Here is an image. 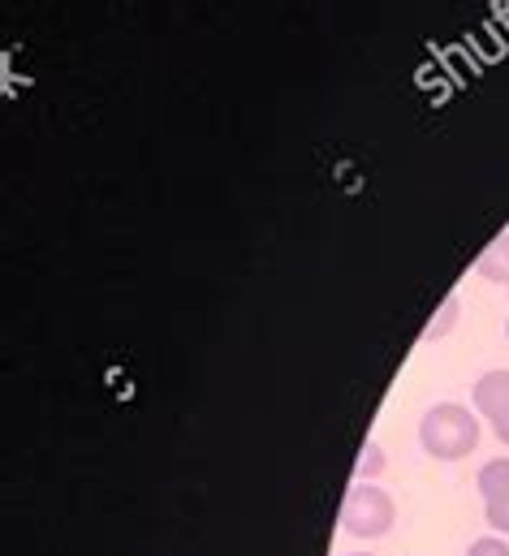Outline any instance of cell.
I'll use <instances>...</instances> for the list:
<instances>
[{
	"mask_svg": "<svg viewBox=\"0 0 509 556\" xmlns=\"http://www.w3.org/2000/svg\"><path fill=\"white\" fill-rule=\"evenodd\" d=\"M480 422H484V418L475 415V410H467V406H458V402L427 406L423 418H419V444H423V453L436 457V462H462V457L475 453V444H480V435H484Z\"/></svg>",
	"mask_w": 509,
	"mask_h": 556,
	"instance_id": "1",
	"label": "cell"
},
{
	"mask_svg": "<svg viewBox=\"0 0 509 556\" xmlns=\"http://www.w3.org/2000/svg\"><path fill=\"white\" fill-rule=\"evenodd\" d=\"M393 522H397V505H393V496L384 492L381 483H355L350 492H346V501H342V527H346V535H355V540H384L388 531H393Z\"/></svg>",
	"mask_w": 509,
	"mask_h": 556,
	"instance_id": "2",
	"label": "cell"
},
{
	"mask_svg": "<svg viewBox=\"0 0 509 556\" xmlns=\"http://www.w3.org/2000/svg\"><path fill=\"white\" fill-rule=\"evenodd\" d=\"M471 402H475V415L493 427V435L509 444V371L497 367V371H484L471 389Z\"/></svg>",
	"mask_w": 509,
	"mask_h": 556,
	"instance_id": "3",
	"label": "cell"
},
{
	"mask_svg": "<svg viewBox=\"0 0 509 556\" xmlns=\"http://www.w3.org/2000/svg\"><path fill=\"white\" fill-rule=\"evenodd\" d=\"M475 273L484 280H497V285H509V233L493 238V247L475 260Z\"/></svg>",
	"mask_w": 509,
	"mask_h": 556,
	"instance_id": "4",
	"label": "cell"
},
{
	"mask_svg": "<svg viewBox=\"0 0 509 556\" xmlns=\"http://www.w3.org/2000/svg\"><path fill=\"white\" fill-rule=\"evenodd\" d=\"M475 488H480V496H484V501L506 496L509 492V457H493V462H484V466H480V475H475Z\"/></svg>",
	"mask_w": 509,
	"mask_h": 556,
	"instance_id": "5",
	"label": "cell"
},
{
	"mask_svg": "<svg viewBox=\"0 0 509 556\" xmlns=\"http://www.w3.org/2000/svg\"><path fill=\"white\" fill-rule=\"evenodd\" d=\"M458 311H462V302H458V293H449V298L440 302V311L432 315V324L423 328V341H440V337H449L454 324H458Z\"/></svg>",
	"mask_w": 509,
	"mask_h": 556,
	"instance_id": "6",
	"label": "cell"
},
{
	"mask_svg": "<svg viewBox=\"0 0 509 556\" xmlns=\"http://www.w3.org/2000/svg\"><path fill=\"white\" fill-rule=\"evenodd\" d=\"M384 466H388V457H384L381 440H368L363 453H359V479H363V483H376L384 475Z\"/></svg>",
	"mask_w": 509,
	"mask_h": 556,
	"instance_id": "7",
	"label": "cell"
},
{
	"mask_svg": "<svg viewBox=\"0 0 509 556\" xmlns=\"http://www.w3.org/2000/svg\"><path fill=\"white\" fill-rule=\"evenodd\" d=\"M484 522L493 527V535H509V492L497 501H484Z\"/></svg>",
	"mask_w": 509,
	"mask_h": 556,
	"instance_id": "8",
	"label": "cell"
},
{
	"mask_svg": "<svg viewBox=\"0 0 509 556\" xmlns=\"http://www.w3.org/2000/svg\"><path fill=\"white\" fill-rule=\"evenodd\" d=\"M467 556H509L506 535H480V540L467 548Z\"/></svg>",
	"mask_w": 509,
	"mask_h": 556,
	"instance_id": "9",
	"label": "cell"
},
{
	"mask_svg": "<svg viewBox=\"0 0 509 556\" xmlns=\"http://www.w3.org/2000/svg\"><path fill=\"white\" fill-rule=\"evenodd\" d=\"M346 556H372V553H346Z\"/></svg>",
	"mask_w": 509,
	"mask_h": 556,
	"instance_id": "10",
	"label": "cell"
},
{
	"mask_svg": "<svg viewBox=\"0 0 509 556\" xmlns=\"http://www.w3.org/2000/svg\"><path fill=\"white\" fill-rule=\"evenodd\" d=\"M506 337H509V319H506Z\"/></svg>",
	"mask_w": 509,
	"mask_h": 556,
	"instance_id": "11",
	"label": "cell"
},
{
	"mask_svg": "<svg viewBox=\"0 0 509 556\" xmlns=\"http://www.w3.org/2000/svg\"><path fill=\"white\" fill-rule=\"evenodd\" d=\"M506 293H509V285H506Z\"/></svg>",
	"mask_w": 509,
	"mask_h": 556,
	"instance_id": "12",
	"label": "cell"
}]
</instances>
